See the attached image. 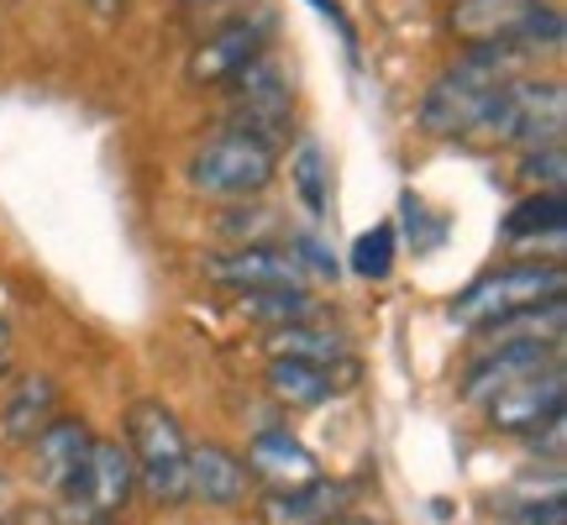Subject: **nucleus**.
Returning <instances> with one entry per match:
<instances>
[{
	"instance_id": "f257e3e1",
	"label": "nucleus",
	"mask_w": 567,
	"mask_h": 525,
	"mask_svg": "<svg viewBox=\"0 0 567 525\" xmlns=\"http://www.w3.org/2000/svg\"><path fill=\"white\" fill-rule=\"evenodd\" d=\"M515 53H505L499 42H478L457 69H446L442 80L425 90L421 101V132L425 137H478L488 122V111L499 101L505 80H515Z\"/></svg>"
},
{
	"instance_id": "f03ea898",
	"label": "nucleus",
	"mask_w": 567,
	"mask_h": 525,
	"mask_svg": "<svg viewBox=\"0 0 567 525\" xmlns=\"http://www.w3.org/2000/svg\"><path fill=\"white\" fill-rule=\"evenodd\" d=\"M126 452H132V473H137L142 494L153 505H184V467H189V442H184L174 410L158 400L132 404L126 415Z\"/></svg>"
},
{
	"instance_id": "7ed1b4c3",
	"label": "nucleus",
	"mask_w": 567,
	"mask_h": 525,
	"mask_svg": "<svg viewBox=\"0 0 567 525\" xmlns=\"http://www.w3.org/2000/svg\"><path fill=\"white\" fill-rule=\"evenodd\" d=\"M563 295V262H509L499 274L473 279L452 300V321L467 331H488V326L520 316L530 305H547Z\"/></svg>"
},
{
	"instance_id": "20e7f679",
	"label": "nucleus",
	"mask_w": 567,
	"mask_h": 525,
	"mask_svg": "<svg viewBox=\"0 0 567 525\" xmlns=\"http://www.w3.org/2000/svg\"><path fill=\"white\" fill-rule=\"evenodd\" d=\"M274 168H279V147H268L252 132L226 126L205 147H195L189 184L200 195H216V200H247V195H264L268 184H274Z\"/></svg>"
},
{
	"instance_id": "39448f33",
	"label": "nucleus",
	"mask_w": 567,
	"mask_h": 525,
	"mask_svg": "<svg viewBox=\"0 0 567 525\" xmlns=\"http://www.w3.org/2000/svg\"><path fill=\"white\" fill-rule=\"evenodd\" d=\"M132 452L116 436H95L90 452H84V467L74 473V484L59 494L63 525H111L132 505Z\"/></svg>"
},
{
	"instance_id": "423d86ee",
	"label": "nucleus",
	"mask_w": 567,
	"mask_h": 525,
	"mask_svg": "<svg viewBox=\"0 0 567 525\" xmlns=\"http://www.w3.org/2000/svg\"><path fill=\"white\" fill-rule=\"evenodd\" d=\"M563 122L567 90L557 80H505L484 122V137L515 142V147H547V142H563Z\"/></svg>"
},
{
	"instance_id": "0eeeda50",
	"label": "nucleus",
	"mask_w": 567,
	"mask_h": 525,
	"mask_svg": "<svg viewBox=\"0 0 567 525\" xmlns=\"http://www.w3.org/2000/svg\"><path fill=\"white\" fill-rule=\"evenodd\" d=\"M289 111H295V80L274 53H258L243 74L231 80V126L264 137L268 147H279L289 132Z\"/></svg>"
},
{
	"instance_id": "6e6552de",
	"label": "nucleus",
	"mask_w": 567,
	"mask_h": 525,
	"mask_svg": "<svg viewBox=\"0 0 567 525\" xmlns=\"http://www.w3.org/2000/svg\"><path fill=\"white\" fill-rule=\"evenodd\" d=\"M563 404H567V379L563 363L551 358L536 373H520L515 384L494 389L484 400L488 425L505 431V436H542L551 421H563Z\"/></svg>"
},
{
	"instance_id": "1a4fd4ad",
	"label": "nucleus",
	"mask_w": 567,
	"mask_h": 525,
	"mask_svg": "<svg viewBox=\"0 0 567 525\" xmlns=\"http://www.w3.org/2000/svg\"><path fill=\"white\" fill-rule=\"evenodd\" d=\"M258 53H268V21L231 17V21H216V27L195 42L184 74H189V84H231Z\"/></svg>"
},
{
	"instance_id": "9d476101",
	"label": "nucleus",
	"mask_w": 567,
	"mask_h": 525,
	"mask_svg": "<svg viewBox=\"0 0 567 525\" xmlns=\"http://www.w3.org/2000/svg\"><path fill=\"white\" fill-rule=\"evenodd\" d=\"M205 274L226 289H305V274L300 258L295 253H284V247H268V243H247V247H231L221 258L205 262Z\"/></svg>"
},
{
	"instance_id": "9b49d317",
	"label": "nucleus",
	"mask_w": 567,
	"mask_h": 525,
	"mask_svg": "<svg viewBox=\"0 0 567 525\" xmlns=\"http://www.w3.org/2000/svg\"><path fill=\"white\" fill-rule=\"evenodd\" d=\"M90 425L80 415H53V421L42 425L38 436H32V478H38L42 494H53L59 500L63 488L74 484V473L84 467V452H90Z\"/></svg>"
},
{
	"instance_id": "f8f14e48",
	"label": "nucleus",
	"mask_w": 567,
	"mask_h": 525,
	"mask_svg": "<svg viewBox=\"0 0 567 525\" xmlns=\"http://www.w3.org/2000/svg\"><path fill=\"white\" fill-rule=\"evenodd\" d=\"M247 463L231 457L226 446H189V467H184V494L210 509H231L247 500Z\"/></svg>"
},
{
	"instance_id": "ddd939ff",
	"label": "nucleus",
	"mask_w": 567,
	"mask_h": 525,
	"mask_svg": "<svg viewBox=\"0 0 567 525\" xmlns=\"http://www.w3.org/2000/svg\"><path fill=\"white\" fill-rule=\"evenodd\" d=\"M551 358H557V347H547V342H488L484 358L467 368L463 394H467L473 404H484L494 389L515 384L520 373H536V368L551 363Z\"/></svg>"
},
{
	"instance_id": "4468645a",
	"label": "nucleus",
	"mask_w": 567,
	"mask_h": 525,
	"mask_svg": "<svg viewBox=\"0 0 567 525\" xmlns=\"http://www.w3.org/2000/svg\"><path fill=\"white\" fill-rule=\"evenodd\" d=\"M347 500L352 488L337 484V478H310V484L295 488H274L264 500V525H326L347 515Z\"/></svg>"
},
{
	"instance_id": "2eb2a0df",
	"label": "nucleus",
	"mask_w": 567,
	"mask_h": 525,
	"mask_svg": "<svg viewBox=\"0 0 567 525\" xmlns=\"http://www.w3.org/2000/svg\"><path fill=\"white\" fill-rule=\"evenodd\" d=\"M247 473L268 478L274 488H295V484L321 478V467H316V457H310V446L295 442L289 431H258L252 446H247Z\"/></svg>"
},
{
	"instance_id": "dca6fc26",
	"label": "nucleus",
	"mask_w": 567,
	"mask_h": 525,
	"mask_svg": "<svg viewBox=\"0 0 567 525\" xmlns=\"http://www.w3.org/2000/svg\"><path fill=\"white\" fill-rule=\"evenodd\" d=\"M53 415H59V384H53L48 373H27V379L11 389L6 410H0V431H6L11 442H32Z\"/></svg>"
},
{
	"instance_id": "f3484780",
	"label": "nucleus",
	"mask_w": 567,
	"mask_h": 525,
	"mask_svg": "<svg viewBox=\"0 0 567 525\" xmlns=\"http://www.w3.org/2000/svg\"><path fill=\"white\" fill-rule=\"evenodd\" d=\"M268 394L279 404H295V410H310V404H326L337 394V379L326 363H305V358H268Z\"/></svg>"
},
{
	"instance_id": "a211bd4d",
	"label": "nucleus",
	"mask_w": 567,
	"mask_h": 525,
	"mask_svg": "<svg viewBox=\"0 0 567 525\" xmlns=\"http://www.w3.org/2000/svg\"><path fill=\"white\" fill-rule=\"evenodd\" d=\"M289 184H295L300 205L316 222L331 216V163H326V147L316 137L295 142V153H289Z\"/></svg>"
},
{
	"instance_id": "6ab92c4d",
	"label": "nucleus",
	"mask_w": 567,
	"mask_h": 525,
	"mask_svg": "<svg viewBox=\"0 0 567 525\" xmlns=\"http://www.w3.org/2000/svg\"><path fill=\"white\" fill-rule=\"evenodd\" d=\"M530 6L536 0H463L452 6V32H463L467 42H499Z\"/></svg>"
},
{
	"instance_id": "aec40b11",
	"label": "nucleus",
	"mask_w": 567,
	"mask_h": 525,
	"mask_svg": "<svg viewBox=\"0 0 567 525\" xmlns=\"http://www.w3.org/2000/svg\"><path fill=\"white\" fill-rule=\"evenodd\" d=\"M268 358H305V363H342L347 358V342L337 331H326L316 321H295V326H279L268 331Z\"/></svg>"
},
{
	"instance_id": "412c9836",
	"label": "nucleus",
	"mask_w": 567,
	"mask_h": 525,
	"mask_svg": "<svg viewBox=\"0 0 567 525\" xmlns=\"http://www.w3.org/2000/svg\"><path fill=\"white\" fill-rule=\"evenodd\" d=\"M563 231H567V210H563V195H551V189H536L530 200H520L505 216V237H515V243H530V237L563 243Z\"/></svg>"
},
{
	"instance_id": "4be33fe9",
	"label": "nucleus",
	"mask_w": 567,
	"mask_h": 525,
	"mask_svg": "<svg viewBox=\"0 0 567 525\" xmlns=\"http://www.w3.org/2000/svg\"><path fill=\"white\" fill-rule=\"evenodd\" d=\"M243 316L268 326V331H279V326H295V321H316V300L305 289H247Z\"/></svg>"
},
{
	"instance_id": "5701e85b",
	"label": "nucleus",
	"mask_w": 567,
	"mask_h": 525,
	"mask_svg": "<svg viewBox=\"0 0 567 525\" xmlns=\"http://www.w3.org/2000/svg\"><path fill=\"white\" fill-rule=\"evenodd\" d=\"M394 243H400V231L394 222H379L373 231H363L358 243H352V274L358 279H389V268H394Z\"/></svg>"
},
{
	"instance_id": "b1692460",
	"label": "nucleus",
	"mask_w": 567,
	"mask_h": 525,
	"mask_svg": "<svg viewBox=\"0 0 567 525\" xmlns=\"http://www.w3.org/2000/svg\"><path fill=\"white\" fill-rule=\"evenodd\" d=\"M520 179H526L530 189H551V195H563V179H567L563 142H547V147H526V163H520Z\"/></svg>"
},
{
	"instance_id": "393cba45",
	"label": "nucleus",
	"mask_w": 567,
	"mask_h": 525,
	"mask_svg": "<svg viewBox=\"0 0 567 525\" xmlns=\"http://www.w3.org/2000/svg\"><path fill=\"white\" fill-rule=\"evenodd\" d=\"M400 222H405L410 243L421 247V253H436V247L446 243V222H442V216H431V210H425V200H415V195H405V200H400Z\"/></svg>"
},
{
	"instance_id": "a878e982",
	"label": "nucleus",
	"mask_w": 567,
	"mask_h": 525,
	"mask_svg": "<svg viewBox=\"0 0 567 525\" xmlns=\"http://www.w3.org/2000/svg\"><path fill=\"white\" fill-rule=\"evenodd\" d=\"M509 525H563L567 509H563V494L551 488L547 500H520V505H505L499 509Z\"/></svg>"
},
{
	"instance_id": "bb28decb",
	"label": "nucleus",
	"mask_w": 567,
	"mask_h": 525,
	"mask_svg": "<svg viewBox=\"0 0 567 525\" xmlns=\"http://www.w3.org/2000/svg\"><path fill=\"white\" fill-rule=\"evenodd\" d=\"M289 253L300 258L305 274H316V279H337V258H331L316 237H295V243H289Z\"/></svg>"
},
{
	"instance_id": "cd10ccee",
	"label": "nucleus",
	"mask_w": 567,
	"mask_h": 525,
	"mask_svg": "<svg viewBox=\"0 0 567 525\" xmlns=\"http://www.w3.org/2000/svg\"><path fill=\"white\" fill-rule=\"evenodd\" d=\"M11 509H17V488H11V478L0 473V521H6Z\"/></svg>"
},
{
	"instance_id": "c85d7f7f",
	"label": "nucleus",
	"mask_w": 567,
	"mask_h": 525,
	"mask_svg": "<svg viewBox=\"0 0 567 525\" xmlns=\"http://www.w3.org/2000/svg\"><path fill=\"white\" fill-rule=\"evenodd\" d=\"M90 11H95V17H122L126 0H90Z\"/></svg>"
},
{
	"instance_id": "c756f323",
	"label": "nucleus",
	"mask_w": 567,
	"mask_h": 525,
	"mask_svg": "<svg viewBox=\"0 0 567 525\" xmlns=\"http://www.w3.org/2000/svg\"><path fill=\"white\" fill-rule=\"evenodd\" d=\"M6 358H11V321L0 316V368H6Z\"/></svg>"
},
{
	"instance_id": "7c9ffc66",
	"label": "nucleus",
	"mask_w": 567,
	"mask_h": 525,
	"mask_svg": "<svg viewBox=\"0 0 567 525\" xmlns=\"http://www.w3.org/2000/svg\"><path fill=\"white\" fill-rule=\"evenodd\" d=\"M326 525H379V521H352V515H337V521H326Z\"/></svg>"
}]
</instances>
